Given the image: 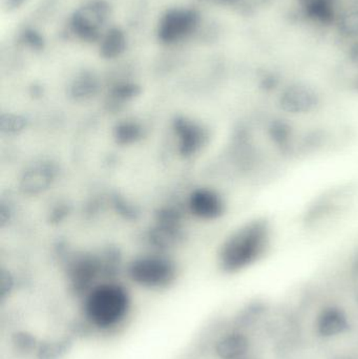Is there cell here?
I'll return each instance as SVG.
<instances>
[{"mask_svg":"<svg viewBox=\"0 0 358 359\" xmlns=\"http://www.w3.org/2000/svg\"><path fill=\"white\" fill-rule=\"evenodd\" d=\"M273 229L265 219L242 225L227 238L221 249V265L226 271L237 272L258 263L270 250Z\"/></svg>","mask_w":358,"mask_h":359,"instance_id":"1","label":"cell"},{"mask_svg":"<svg viewBox=\"0 0 358 359\" xmlns=\"http://www.w3.org/2000/svg\"><path fill=\"white\" fill-rule=\"evenodd\" d=\"M128 294L118 285L103 284L95 287L85 301V313L92 324L99 328H111L119 324L128 311Z\"/></svg>","mask_w":358,"mask_h":359,"instance_id":"2","label":"cell"},{"mask_svg":"<svg viewBox=\"0 0 358 359\" xmlns=\"http://www.w3.org/2000/svg\"><path fill=\"white\" fill-rule=\"evenodd\" d=\"M109 6L102 0H92L76 11L71 19V29L83 41H97L104 35L109 18Z\"/></svg>","mask_w":358,"mask_h":359,"instance_id":"3","label":"cell"},{"mask_svg":"<svg viewBox=\"0 0 358 359\" xmlns=\"http://www.w3.org/2000/svg\"><path fill=\"white\" fill-rule=\"evenodd\" d=\"M200 16L189 8L168 11L159 23L158 36L163 43L174 44L193 35L199 27Z\"/></svg>","mask_w":358,"mask_h":359,"instance_id":"4","label":"cell"},{"mask_svg":"<svg viewBox=\"0 0 358 359\" xmlns=\"http://www.w3.org/2000/svg\"><path fill=\"white\" fill-rule=\"evenodd\" d=\"M137 282L146 286H161L170 282L172 269L170 263L161 259H144L137 262L132 270Z\"/></svg>","mask_w":358,"mask_h":359,"instance_id":"5","label":"cell"},{"mask_svg":"<svg viewBox=\"0 0 358 359\" xmlns=\"http://www.w3.org/2000/svg\"><path fill=\"white\" fill-rule=\"evenodd\" d=\"M191 204V208L198 215L206 219H214L224 211L222 198L209 190H200L193 194Z\"/></svg>","mask_w":358,"mask_h":359,"instance_id":"6","label":"cell"},{"mask_svg":"<svg viewBox=\"0 0 358 359\" xmlns=\"http://www.w3.org/2000/svg\"><path fill=\"white\" fill-rule=\"evenodd\" d=\"M317 103L315 93L306 86H292L282 98V104L290 111H308Z\"/></svg>","mask_w":358,"mask_h":359,"instance_id":"7","label":"cell"},{"mask_svg":"<svg viewBox=\"0 0 358 359\" xmlns=\"http://www.w3.org/2000/svg\"><path fill=\"white\" fill-rule=\"evenodd\" d=\"M348 326L344 312L336 308H329L323 311L317 323L319 334L325 337L342 334Z\"/></svg>","mask_w":358,"mask_h":359,"instance_id":"8","label":"cell"},{"mask_svg":"<svg viewBox=\"0 0 358 359\" xmlns=\"http://www.w3.org/2000/svg\"><path fill=\"white\" fill-rule=\"evenodd\" d=\"M126 48V36L119 29L105 32L100 39L101 54L106 58L119 56Z\"/></svg>","mask_w":358,"mask_h":359,"instance_id":"9","label":"cell"},{"mask_svg":"<svg viewBox=\"0 0 358 359\" xmlns=\"http://www.w3.org/2000/svg\"><path fill=\"white\" fill-rule=\"evenodd\" d=\"M249 343L247 339L241 334H233L225 337L219 344L218 352L224 359H239L243 358L247 352Z\"/></svg>","mask_w":358,"mask_h":359,"instance_id":"10","label":"cell"},{"mask_svg":"<svg viewBox=\"0 0 358 359\" xmlns=\"http://www.w3.org/2000/svg\"><path fill=\"white\" fill-rule=\"evenodd\" d=\"M340 27L347 35L358 34V8H348L340 16Z\"/></svg>","mask_w":358,"mask_h":359,"instance_id":"11","label":"cell"},{"mask_svg":"<svg viewBox=\"0 0 358 359\" xmlns=\"http://www.w3.org/2000/svg\"><path fill=\"white\" fill-rule=\"evenodd\" d=\"M216 1L221 2V4H233L237 0H216Z\"/></svg>","mask_w":358,"mask_h":359,"instance_id":"12","label":"cell"}]
</instances>
